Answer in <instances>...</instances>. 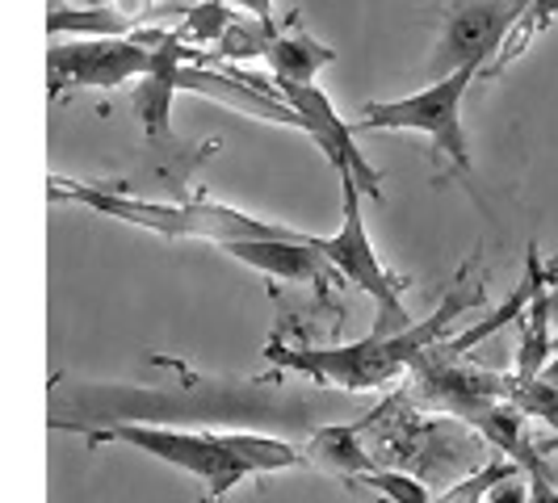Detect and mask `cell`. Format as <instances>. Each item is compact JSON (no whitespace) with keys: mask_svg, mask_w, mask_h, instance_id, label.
I'll return each instance as SVG.
<instances>
[{"mask_svg":"<svg viewBox=\"0 0 558 503\" xmlns=\"http://www.w3.org/2000/svg\"><path fill=\"white\" fill-rule=\"evenodd\" d=\"M151 365L172 369L177 387H122V382H56L51 387V428L76 432L110 424H202L223 432H303L353 416L349 394L332 387H281V382H223L151 353Z\"/></svg>","mask_w":558,"mask_h":503,"instance_id":"obj_1","label":"cell"},{"mask_svg":"<svg viewBox=\"0 0 558 503\" xmlns=\"http://www.w3.org/2000/svg\"><path fill=\"white\" fill-rule=\"evenodd\" d=\"M483 303V285L471 281V265L449 281L446 298L437 303V310L428 319L412 323L408 332L395 335H362L353 344H332V348H290L278 335L265 344V361L278 365L281 373H299L315 387H340L344 394H365L391 387L395 378L412 373V365L449 335V328L471 315Z\"/></svg>","mask_w":558,"mask_h":503,"instance_id":"obj_2","label":"cell"},{"mask_svg":"<svg viewBox=\"0 0 558 503\" xmlns=\"http://www.w3.org/2000/svg\"><path fill=\"white\" fill-rule=\"evenodd\" d=\"M88 445H131L206 487L202 503H219L256 475L307 466V453L269 432H223V428H177V424H110L88 428Z\"/></svg>","mask_w":558,"mask_h":503,"instance_id":"obj_3","label":"cell"},{"mask_svg":"<svg viewBox=\"0 0 558 503\" xmlns=\"http://www.w3.org/2000/svg\"><path fill=\"white\" fill-rule=\"evenodd\" d=\"M51 201H68V206H84L97 210L118 223L143 226L151 235L165 240H206V244H231V240H294L303 231L294 226L269 223V219H252L219 201H151V197H131L122 189H101V185H81V181H63L51 176Z\"/></svg>","mask_w":558,"mask_h":503,"instance_id":"obj_4","label":"cell"},{"mask_svg":"<svg viewBox=\"0 0 558 503\" xmlns=\"http://www.w3.org/2000/svg\"><path fill=\"white\" fill-rule=\"evenodd\" d=\"M487 68H458L441 81H433L420 93H408V97H391V101H365L362 118H357V135H369V131H416V135H428L433 147L446 156L449 172L458 176H471L475 172V160H471V139H466V126H462V101L471 93V84L483 76Z\"/></svg>","mask_w":558,"mask_h":503,"instance_id":"obj_5","label":"cell"},{"mask_svg":"<svg viewBox=\"0 0 558 503\" xmlns=\"http://www.w3.org/2000/svg\"><path fill=\"white\" fill-rule=\"evenodd\" d=\"M336 185H340V231L336 235H319L315 248L332 260V269L344 278V285H357L365 298L378 307L374 335L408 332L412 328V315H408V303H403L408 281L391 273L378 260V252H374V240L365 231L362 214V185L349 172H336Z\"/></svg>","mask_w":558,"mask_h":503,"instance_id":"obj_6","label":"cell"},{"mask_svg":"<svg viewBox=\"0 0 558 503\" xmlns=\"http://www.w3.org/2000/svg\"><path fill=\"white\" fill-rule=\"evenodd\" d=\"M177 34H122V38H76V42H56L47 51V84L51 97L59 93H81V88H118L126 81L151 76L168 51L177 47Z\"/></svg>","mask_w":558,"mask_h":503,"instance_id":"obj_7","label":"cell"},{"mask_svg":"<svg viewBox=\"0 0 558 503\" xmlns=\"http://www.w3.org/2000/svg\"><path fill=\"white\" fill-rule=\"evenodd\" d=\"M533 0H458L446 13V26L437 34V47L428 59L433 81H441L458 68H487L504 51L508 34L521 26Z\"/></svg>","mask_w":558,"mask_h":503,"instance_id":"obj_8","label":"cell"},{"mask_svg":"<svg viewBox=\"0 0 558 503\" xmlns=\"http://www.w3.org/2000/svg\"><path fill=\"white\" fill-rule=\"evenodd\" d=\"M412 398L433 407V412L466 419L475 428L483 412H492L496 403L508 398V373L466 365L462 353H449L446 340H441L412 365Z\"/></svg>","mask_w":558,"mask_h":503,"instance_id":"obj_9","label":"cell"},{"mask_svg":"<svg viewBox=\"0 0 558 503\" xmlns=\"http://www.w3.org/2000/svg\"><path fill=\"white\" fill-rule=\"evenodd\" d=\"M274 97H281V101L294 110L299 131H303V135L324 151V160L332 164V172H349V176H357L362 194H369L374 201H383V172L362 156V147H357V131L336 113V106L328 101V93H324L319 84L274 81Z\"/></svg>","mask_w":558,"mask_h":503,"instance_id":"obj_10","label":"cell"},{"mask_svg":"<svg viewBox=\"0 0 558 503\" xmlns=\"http://www.w3.org/2000/svg\"><path fill=\"white\" fill-rule=\"evenodd\" d=\"M319 235H294V240H231V244H219L227 256H235L240 265H248L265 278L278 281H299V285H311L324 303L332 298V285H344V278L332 269V260L315 248Z\"/></svg>","mask_w":558,"mask_h":503,"instance_id":"obj_11","label":"cell"},{"mask_svg":"<svg viewBox=\"0 0 558 503\" xmlns=\"http://www.w3.org/2000/svg\"><path fill=\"white\" fill-rule=\"evenodd\" d=\"M303 453H307V466H319L324 475L340 478V482H349V487H357V478L369 475L378 462H374V453L365 445L362 428H357V419L353 424H324V428H315L307 441H303Z\"/></svg>","mask_w":558,"mask_h":503,"instance_id":"obj_12","label":"cell"},{"mask_svg":"<svg viewBox=\"0 0 558 503\" xmlns=\"http://www.w3.org/2000/svg\"><path fill=\"white\" fill-rule=\"evenodd\" d=\"M265 59H269L274 81L315 84V76H319L324 68H332V63H336V51H332V47H324L319 38H311L307 29L286 26V29H274Z\"/></svg>","mask_w":558,"mask_h":503,"instance_id":"obj_13","label":"cell"},{"mask_svg":"<svg viewBox=\"0 0 558 503\" xmlns=\"http://www.w3.org/2000/svg\"><path fill=\"white\" fill-rule=\"evenodd\" d=\"M555 265L546 269V278L537 285V294H533V303L525 307L521 315V348H517V378H542V369L550 365L555 357V315H550V285H555Z\"/></svg>","mask_w":558,"mask_h":503,"instance_id":"obj_14","label":"cell"},{"mask_svg":"<svg viewBox=\"0 0 558 503\" xmlns=\"http://www.w3.org/2000/svg\"><path fill=\"white\" fill-rule=\"evenodd\" d=\"M47 34H76V38H122L135 34V17H126L122 9H51L47 13Z\"/></svg>","mask_w":558,"mask_h":503,"instance_id":"obj_15","label":"cell"},{"mask_svg":"<svg viewBox=\"0 0 558 503\" xmlns=\"http://www.w3.org/2000/svg\"><path fill=\"white\" fill-rule=\"evenodd\" d=\"M240 17H235V4H227V0H202L194 9H185V22L177 29V38L190 47H219L227 38V29L235 26Z\"/></svg>","mask_w":558,"mask_h":503,"instance_id":"obj_16","label":"cell"},{"mask_svg":"<svg viewBox=\"0 0 558 503\" xmlns=\"http://www.w3.org/2000/svg\"><path fill=\"white\" fill-rule=\"evenodd\" d=\"M512 475H525V470H521L512 457H504V453H500V457H487L475 475L462 478L458 487H449L437 503H483L487 495H492V487H496V482H504V478H512Z\"/></svg>","mask_w":558,"mask_h":503,"instance_id":"obj_17","label":"cell"},{"mask_svg":"<svg viewBox=\"0 0 558 503\" xmlns=\"http://www.w3.org/2000/svg\"><path fill=\"white\" fill-rule=\"evenodd\" d=\"M508 403H517L530 419H542V424L558 428V387H550L546 378L525 382V378L508 373Z\"/></svg>","mask_w":558,"mask_h":503,"instance_id":"obj_18","label":"cell"},{"mask_svg":"<svg viewBox=\"0 0 558 503\" xmlns=\"http://www.w3.org/2000/svg\"><path fill=\"white\" fill-rule=\"evenodd\" d=\"M357 487H369V491H378L383 500L391 503H433L424 478L408 475V470H395V466H374L369 475L357 478Z\"/></svg>","mask_w":558,"mask_h":503,"instance_id":"obj_19","label":"cell"},{"mask_svg":"<svg viewBox=\"0 0 558 503\" xmlns=\"http://www.w3.org/2000/svg\"><path fill=\"white\" fill-rule=\"evenodd\" d=\"M550 22H558V0H533L530 13H525V17H521V26H517V34L504 42V51H508V56L496 59V63H487V72H483V76H496L504 63H508L512 56H521L542 29H550Z\"/></svg>","mask_w":558,"mask_h":503,"instance_id":"obj_20","label":"cell"},{"mask_svg":"<svg viewBox=\"0 0 558 503\" xmlns=\"http://www.w3.org/2000/svg\"><path fill=\"white\" fill-rule=\"evenodd\" d=\"M483 503H530V475H512L492 487V495Z\"/></svg>","mask_w":558,"mask_h":503,"instance_id":"obj_21","label":"cell"},{"mask_svg":"<svg viewBox=\"0 0 558 503\" xmlns=\"http://www.w3.org/2000/svg\"><path fill=\"white\" fill-rule=\"evenodd\" d=\"M530 503H558L555 478H530Z\"/></svg>","mask_w":558,"mask_h":503,"instance_id":"obj_22","label":"cell"},{"mask_svg":"<svg viewBox=\"0 0 558 503\" xmlns=\"http://www.w3.org/2000/svg\"><path fill=\"white\" fill-rule=\"evenodd\" d=\"M235 9H248L256 22H274V0H231Z\"/></svg>","mask_w":558,"mask_h":503,"instance_id":"obj_23","label":"cell"},{"mask_svg":"<svg viewBox=\"0 0 558 503\" xmlns=\"http://www.w3.org/2000/svg\"><path fill=\"white\" fill-rule=\"evenodd\" d=\"M542 378H546L550 387H558V332H555V357H550V365L542 369Z\"/></svg>","mask_w":558,"mask_h":503,"instance_id":"obj_24","label":"cell"},{"mask_svg":"<svg viewBox=\"0 0 558 503\" xmlns=\"http://www.w3.org/2000/svg\"><path fill=\"white\" fill-rule=\"evenodd\" d=\"M550 315H555V323H558V278H555V285H550Z\"/></svg>","mask_w":558,"mask_h":503,"instance_id":"obj_25","label":"cell"},{"mask_svg":"<svg viewBox=\"0 0 558 503\" xmlns=\"http://www.w3.org/2000/svg\"><path fill=\"white\" fill-rule=\"evenodd\" d=\"M537 449H542V453H558V437L555 441H546V445H537Z\"/></svg>","mask_w":558,"mask_h":503,"instance_id":"obj_26","label":"cell"},{"mask_svg":"<svg viewBox=\"0 0 558 503\" xmlns=\"http://www.w3.org/2000/svg\"><path fill=\"white\" fill-rule=\"evenodd\" d=\"M546 478H555V482H558V462H550V470H546Z\"/></svg>","mask_w":558,"mask_h":503,"instance_id":"obj_27","label":"cell"}]
</instances>
